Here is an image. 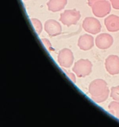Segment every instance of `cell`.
Segmentation results:
<instances>
[{
  "label": "cell",
  "instance_id": "1",
  "mask_svg": "<svg viewBox=\"0 0 119 127\" xmlns=\"http://www.w3.org/2000/svg\"><path fill=\"white\" fill-rule=\"evenodd\" d=\"M88 91L92 99L98 104L105 101L110 93L107 83L102 79L92 81L89 84Z\"/></svg>",
  "mask_w": 119,
  "mask_h": 127
},
{
  "label": "cell",
  "instance_id": "12",
  "mask_svg": "<svg viewBox=\"0 0 119 127\" xmlns=\"http://www.w3.org/2000/svg\"><path fill=\"white\" fill-rule=\"evenodd\" d=\"M67 2V0H49L47 5L50 11L56 12L63 10L66 6Z\"/></svg>",
  "mask_w": 119,
  "mask_h": 127
},
{
  "label": "cell",
  "instance_id": "4",
  "mask_svg": "<svg viewBox=\"0 0 119 127\" xmlns=\"http://www.w3.org/2000/svg\"><path fill=\"white\" fill-rule=\"evenodd\" d=\"M81 13L76 9L64 10L60 14V21L64 26L69 27L76 25L81 18Z\"/></svg>",
  "mask_w": 119,
  "mask_h": 127
},
{
  "label": "cell",
  "instance_id": "19",
  "mask_svg": "<svg viewBox=\"0 0 119 127\" xmlns=\"http://www.w3.org/2000/svg\"><path fill=\"white\" fill-rule=\"evenodd\" d=\"M24 1H27V0H24Z\"/></svg>",
  "mask_w": 119,
  "mask_h": 127
},
{
  "label": "cell",
  "instance_id": "17",
  "mask_svg": "<svg viewBox=\"0 0 119 127\" xmlns=\"http://www.w3.org/2000/svg\"><path fill=\"white\" fill-rule=\"evenodd\" d=\"M63 71H64V73H66V74L68 76V78H70V79L73 82V83H76V76H75V75H74V73H71V72L65 70V69H63Z\"/></svg>",
  "mask_w": 119,
  "mask_h": 127
},
{
  "label": "cell",
  "instance_id": "11",
  "mask_svg": "<svg viewBox=\"0 0 119 127\" xmlns=\"http://www.w3.org/2000/svg\"><path fill=\"white\" fill-rule=\"evenodd\" d=\"M104 24L109 32L119 31V16L114 14L109 15L104 20Z\"/></svg>",
  "mask_w": 119,
  "mask_h": 127
},
{
  "label": "cell",
  "instance_id": "13",
  "mask_svg": "<svg viewBox=\"0 0 119 127\" xmlns=\"http://www.w3.org/2000/svg\"><path fill=\"white\" fill-rule=\"evenodd\" d=\"M108 109L110 114H112L114 117L119 119V102L114 101L111 102L108 105Z\"/></svg>",
  "mask_w": 119,
  "mask_h": 127
},
{
  "label": "cell",
  "instance_id": "15",
  "mask_svg": "<svg viewBox=\"0 0 119 127\" xmlns=\"http://www.w3.org/2000/svg\"><path fill=\"white\" fill-rule=\"evenodd\" d=\"M110 95L113 100L119 102V86L112 87Z\"/></svg>",
  "mask_w": 119,
  "mask_h": 127
},
{
  "label": "cell",
  "instance_id": "5",
  "mask_svg": "<svg viewBox=\"0 0 119 127\" xmlns=\"http://www.w3.org/2000/svg\"><path fill=\"white\" fill-rule=\"evenodd\" d=\"M82 26L84 31L91 34H97L101 31L100 21L94 17H87L83 20Z\"/></svg>",
  "mask_w": 119,
  "mask_h": 127
},
{
  "label": "cell",
  "instance_id": "10",
  "mask_svg": "<svg viewBox=\"0 0 119 127\" xmlns=\"http://www.w3.org/2000/svg\"><path fill=\"white\" fill-rule=\"evenodd\" d=\"M94 45V37L86 33L80 36L78 41V46L81 50L84 51L89 50Z\"/></svg>",
  "mask_w": 119,
  "mask_h": 127
},
{
  "label": "cell",
  "instance_id": "9",
  "mask_svg": "<svg viewBox=\"0 0 119 127\" xmlns=\"http://www.w3.org/2000/svg\"><path fill=\"white\" fill-rule=\"evenodd\" d=\"M45 31L51 37H55L60 34L62 32V27L58 21L54 19H48L45 22Z\"/></svg>",
  "mask_w": 119,
  "mask_h": 127
},
{
  "label": "cell",
  "instance_id": "14",
  "mask_svg": "<svg viewBox=\"0 0 119 127\" xmlns=\"http://www.w3.org/2000/svg\"><path fill=\"white\" fill-rule=\"evenodd\" d=\"M30 21L37 34H40L42 32V30H43V26H42L41 21L37 18H32L30 19Z\"/></svg>",
  "mask_w": 119,
  "mask_h": 127
},
{
  "label": "cell",
  "instance_id": "16",
  "mask_svg": "<svg viewBox=\"0 0 119 127\" xmlns=\"http://www.w3.org/2000/svg\"><path fill=\"white\" fill-rule=\"evenodd\" d=\"M41 41H42V42L43 43V44L44 45L45 47L47 48V49L50 52L54 51V49H53V47H52V43L50 42L49 40H48L46 38H42V39H41Z\"/></svg>",
  "mask_w": 119,
  "mask_h": 127
},
{
  "label": "cell",
  "instance_id": "7",
  "mask_svg": "<svg viewBox=\"0 0 119 127\" xmlns=\"http://www.w3.org/2000/svg\"><path fill=\"white\" fill-rule=\"evenodd\" d=\"M105 67L110 75L119 74V57L114 55L108 56L105 59Z\"/></svg>",
  "mask_w": 119,
  "mask_h": 127
},
{
  "label": "cell",
  "instance_id": "3",
  "mask_svg": "<svg viewBox=\"0 0 119 127\" xmlns=\"http://www.w3.org/2000/svg\"><path fill=\"white\" fill-rule=\"evenodd\" d=\"M92 69V64L88 59H80L74 64L73 71L78 78H84L89 75Z\"/></svg>",
  "mask_w": 119,
  "mask_h": 127
},
{
  "label": "cell",
  "instance_id": "6",
  "mask_svg": "<svg viewBox=\"0 0 119 127\" xmlns=\"http://www.w3.org/2000/svg\"><path fill=\"white\" fill-rule=\"evenodd\" d=\"M57 60L58 64L62 68H70L74 62V55L71 50L67 48H63L58 53Z\"/></svg>",
  "mask_w": 119,
  "mask_h": 127
},
{
  "label": "cell",
  "instance_id": "18",
  "mask_svg": "<svg viewBox=\"0 0 119 127\" xmlns=\"http://www.w3.org/2000/svg\"><path fill=\"white\" fill-rule=\"evenodd\" d=\"M110 1L113 8L119 9V0H110Z\"/></svg>",
  "mask_w": 119,
  "mask_h": 127
},
{
  "label": "cell",
  "instance_id": "2",
  "mask_svg": "<svg viewBox=\"0 0 119 127\" xmlns=\"http://www.w3.org/2000/svg\"><path fill=\"white\" fill-rule=\"evenodd\" d=\"M88 4L97 17H104L111 11V4L107 0H88Z\"/></svg>",
  "mask_w": 119,
  "mask_h": 127
},
{
  "label": "cell",
  "instance_id": "8",
  "mask_svg": "<svg viewBox=\"0 0 119 127\" xmlns=\"http://www.w3.org/2000/svg\"><path fill=\"white\" fill-rule=\"evenodd\" d=\"M114 43V38L109 33H102L98 35L95 40V44L98 48L106 50L110 48Z\"/></svg>",
  "mask_w": 119,
  "mask_h": 127
}]
</instances>
